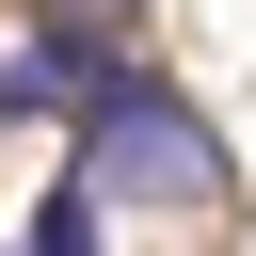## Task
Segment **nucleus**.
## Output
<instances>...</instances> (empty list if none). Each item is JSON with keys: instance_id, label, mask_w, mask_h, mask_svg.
<instances>
[{"instance_id": "1", "label": "nucleus", "mask_w": 256, "mask_h": 256, "mask_svg": "<svg viewBox=\"0 0 256 256\" xmlns=\"http://www.w3.org/2000/svg\"><path fill=\"white\" fill-rule=\"evenodd\" d=\"M64 160H80L96 192H144V208H224V144H208L192 96H160V80H112Z\"/></svg>"}, {"instance_id": "2", "label": "nucleus", "mask_w": 256, "mask_h": 256, "mask_svg": "<svg viewBox=\"0 0 256 256\" xmlns=\"http://www.w3.org/2000/svg\"><path fill=\"white\" fill-rule=\"evenodd\" d=\"M96 208H112V192L64 160V176H48V208H32V256H96Z\"/></svg>"}]
</instances>
